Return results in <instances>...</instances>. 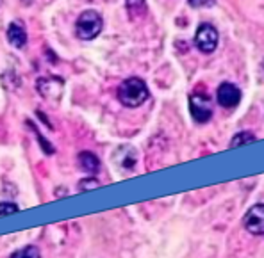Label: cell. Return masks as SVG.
Returning a JSON list of instances; mask_svg holds the SVG:
<instances>
[{
	"mask_svg": "<svg viewBox=\"0 0 264 258\" xmlns=\"http://www.w3.org/2000/svg\"><path fill=\"white\" fill-rule=\"evenodd\" d=\"M150 93L146 87L145 81H141L137 77H131L127 81H124L118 87V100L122 102V105L125 107H139L148 100Z\"/></svg>",
	"mask_w": 264,
	"mask_h": 258,
	"instance_id": "obj_1",
	"label": "cell"
},
{
	"mask_svg": "<svg viewBox=\"0 0 264 258\" xmlns=\"http://www.w3.org/2000/svg\"><path fill=\"white\" fill-rule=\"evenodd\" d=\"M102 27H104V21L102 16L90 9V11H84V13L79 16L75 23V34L79 36L81 39H95L100 32H102Z\"/></svg>",
	"mask_w": 264,
	"mask_h": 258,
	"instance_id": "obj_2",
	"label": "cell"
},
{
	"mask_svg": "<svg viewBox=\"0 0 264 258\" xmlns=\"http://www.w3.org/2000/svg\"><path fill=\"white\" fill-rule=\"evenodd\" d=\"M189 110L196 123H207L213 116V105L205 94H191L189 98Z\"/></svg>",
	"mask_w": 264,
	"mask_h": 258,
	"instance_id": "obj_3",
	"label": "cell"
},
{
	"mask_svg": "<svg viewBox=\"0 0 264 258\" xmlns=\"http://www.w3.org/2000/svg\"><path fill=\"white\" fill-rule=\"evenodd\" d=\"M195 43L202 52L211 54V52H214L218 47V30L214 29L211 23H202V25L198 27V30H196Z\"/></svg>",
	"mask_w": 264,
	"mask_h": 258,
	"instance_id": "obj_4",
	"label": "cell"
},
{
	"mask_svg": "<svg viewBox=\"0 0 264 258\" xmlns=\"http://www.w3.org/2000/svg\"><path fill=\"white\" fill-rule=\"evenodd\" d=\"M218 103L225 109H232L241 102V91L236 84H230V82H223L220 87H218L216 93Z\"/></svg>",
	"mask_w": 264,
	"mask_h": 258,
	"instance_id": "obj_5",
	"label": "cell"
},
{
	"mask_svg": "<svg viewBox=\"0 0 264 258\" xmlns=\"http://www.w3.org/2000/svg\"><path fill=\"white\" fill-rule=\"evenodd\" d=\"M245 228L254 235H263L264 233V205H254L250 210L247 212V216L243 219Z\"/></svg>",
	"mask_w": 264,
	"mask_h": 258,
	"instance_id": "obj_6",
	"label": "cell"
},
{
	"mask_svg": "<svg viewBox=\"0 0 264 258\" xmlns=\"http://www.w3.org/2000/svg\"><path fill=\"white\" fill-rule=\"evenodd\" d=\"M136 150L131 148V146H122V148H118L115 152V162L118 166H122L124 170H132L136 166Z\"/></svg>",
	"mask_w": 264,
	"mask_h": 258,
	"instance_id": "obj_7",
	"label": "cell"
},
{
	"mask_svg": "<svg viewBox=\"0 0 264 258\" xmlns=\"http://www.w3.org/2000/svg\"><path fill=\"white\" fill-rule=\"evenodd\" d=\"M7 39L14 48L25 47L27 32H25V29H23V25H21L20 21H13V23L7 27Z\"/></svg>",
	"mask_w": 264,
	"mask_h": 258,
	"instance_id": "obj_8",
	"label": "cell"
},
{
	"mask_svg": "<svg viewBox=\"0 0 264 258\" xmlns=\"http://www.w3.org/2000/svg\"><path fill=\"white\" fill-rule=\"evenodd\" d=\"M79 166H81L82 170L88 171V173H95L98 171L100 168V161H98V157L91 152H82L79 153Z\"/></svg>",
	"mask_w": 264,
	"mask_h": 258,
	"instance_id": "obj_9",
	"label": "cell"
},
{
	"mask_svg": "<svg viewBox=\"0 0 264 258\" xmlns=\"http://www.w3.org/2000/svg\"><path fill=\"white\" fill-rule=\"evenodd\" d=\"M256 143V136L250 134V132H239L232 137L230 141V148H238V146H243V144H252Z\"/></svg>",
	"mask_w": 264,
	"mask_h": 258,
	"instance_id": "obj_10",
	"label": "cell"
},
{
	"mask_svg": "<svg viewBox=\"0 0 264 258\" xmlns=\"http://www.w3.org/2000/svg\"><path fill=\"white\" fill-rule=\"evenodd\" d=\"M11 258H41V253L36 246H27V248H21V250L14 251L11 255Z\"/></svg>",
	"mask_w": 264,
	"mask_h": 258,
	"instance_id": "obj_11",
	"label": "cell"
},
{
	"mask_svg": "<svg viewBox=\"0 0 264 258\" xmlns=\"http://www.w3.org/2000/svg\"><path fill=\"white\" fill-rule=\"evenodd\" d=\"M18 212V205L16 203H11V201H2L0 203V217H7L11 214Z\"/></svg>",
	"mask_w": 264,
	"mask_h": 258,
	"instance_id": "obj_12",
	"label": "cell"
},
{
	"mask_svg": "<svg viewBox=\"0 0 264 258\" xmlns=\"http://www.w3.org/2000/svg\"><path fill=\"white\" fill-rule=\"evenodd\" d=\"M97 187H100V182H98V180H95V178H88V180H82V182L79 183V190L97 189Z\"/></svg>",
	"mask_w": 264,
	"mask_h": 258,
	"instance_id": "obj_13",
	"label": "cell"
},
{
	"mask_svg": "<svg viewBox=\"0 0 264 258\" xmlns=\"http://www.w3.org/2000/svg\"><path fill=\"white\" fill-rule=\"evenodd\" d=\"M214 2L216 0H189V5L191 7H211V5H214Z\"/></svg>",
	"mask_w": 264,
	"mask_h": 258,
	"instance_id": "obj_14",
	"label": "cell"
},
{
	"mask_svg": "<svg viewBox=\"0 0 264 258\" xmlns=\"http://www.w3.org/2000/svg\"><path fill=\"white\" fill-rule=\"evenodd\" d=\"M0 2H2V0H0Z\"/></svg>",
	"mask_w": 264,
	"mask_h": 258,
	"instance_id": "obj_15",
	"label": "cell"
}]
</instances>
